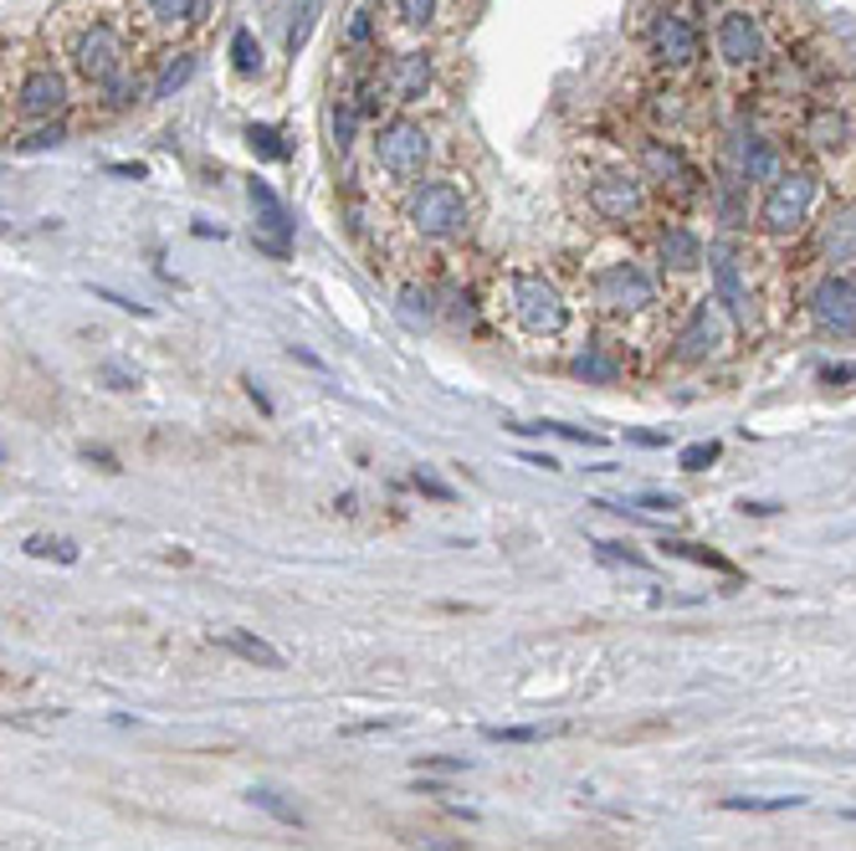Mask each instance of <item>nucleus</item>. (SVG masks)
<instances>
[{
	"mask_svg": "<svg viewBox=\"0 0 856 851\" xmlns=\"http://www.w3.org/2000/svg\"><path fill=\"white\" fill-rule=\"evenodd\" d=\"M62 57H68V68L78 83L114 87L118 78L129 72V32H123L118 16H83L72 26Z\"/></svg>",
	"mask_w": 856,
	"mask_h": 851,
	"instance_id": "f257e3e1",
	"label": "nucleus"
},
{
	"mask_svg": "<svg viewBox=\"0 0 856 851\" xmlns=\"http://www.w3.org/2000/svg\"><path fill=\"white\" fill-rule=\"evenodd\" d=\"M713 57H718V68L739 72H764L774 62V36H770V21L759 5L749 0H728L718 5V21H713Z\"/></svg>",
	"mask_w": 856,
	"mask_h": 851,
	"instance_id": "f03ea898",
	"label": "nucleus"
},
{
	"mask_svg": "<svg viewBox=\"0 0 856 851\" xmlns=\"http://www.w3.org/2000/svg\"><path fill=\"white\" fill-rule=\"evenodd\" d=\"M816 201H821V175L810 165H789L774 185H764V201L754 211L759 232L770 241H795L816 216Z\"/></svg>",
	"mask_w": 856,
	"mask_h": 851,
	"instance_id": "7ed1b4c3",
	"label": "nucleus"
},
{
	"mask_svg": "<svg viewBox=\"0 0 856 851\" xmlns=\"http://www.w3.org/2000/svg\"><path fill=\"white\" fill-rule=\"evenodd\" d=\"M472 221V205H467V190L456 180H416L411 196H405V226L411 236L420 241H456L467 232Z\"/></svg>",
	"mask_w": 856,
	"mask_h": 851,
	"instance_id": "20e7f679",
	"label": "nucleus"
},
{
	"mask_svg": "<svg viewBox=\"0 0 856 851\" xmlns=\"http://www.w3.org/2000/svg\"><path fill=\"white\" fill-rule=\"evenodd\" d=\"M508 314H513V323H519L523 334L555 339L570 323V303H564V293L544 272H513L508 277Z\"/></svg>",
	"mask_w": 856,
	"mask_h": 851,
	"instance_id": "39448f33",
	"label": "nucleus"
},
{
	"mask_svg": "<svg viewBox=\"0 0 856 851\" xmlns=\"http://www.w3.org/2000/svg\"><path fill=\"white\" fill-rule=\"evenodd\" d=\"M370 150H374V165L385 169L390 180L416 185L420 175H426V165H431V134H426V123L411 118V114L385 118V123L374 129Z\"/></svg>",
	"mask_w": 856,
	"mask_h": 851,
	"instance_id": "423d86ee",
	"label": "nucleus"
},
{
	"mask_svg": "<svg viewBox=\"0 0 856 851\" xmlns=\"http://www.w3.org/2000/svg\"><path fill=\"white\" fill-rule=\"evenodd\" d=\"M585 205H590V216L605 221V226H631V221H641L646 216V180H641V169L601 165L585 185Z\"/></svg>",
	"mask_w": 856,
	"mask_h": 851,
	"instance_id": "0eeeda50",
	"label": "nucleus"
},
{
	"mask_svg": "<svg viewBox=\"0 0 856 851\" xmlns=\"http://www.w3.org/2000/svg\"><path fill=\"white\" fill-rule=\"evenodd\" d=\"M637 169H641V180L656 185L671 201H692V196H703V185H708L703 169L688 159V150L671 144V139H662V134H646L637 144Z\"/></svg>",
	"mask_w": 856,
	"mask_h": 851,
	"instance_id": "6e6552de",
	"label": "nucleus"
},
{
	"mask_svg": "<svg viewBox=\"0 0 856 851\" xmlns=\"http://www.w3.org/2000/svg\"><path fill=\"white\" fill-rule=\"evenodd\" d=\"M708 277H713V303L739 329H749V318H754V287H749V262H744V247L734 236H723V241L708 247Z\"/></svg>",
	"mask_w": 856,
	"mask_h": 851,
	"instance_id": "1a4fd4ad",
	"label": "nucleus"
},
{
	"mask_svg": "<svg viewBox=\"0 0 856 851\" xmlns=\"http://www.w3.org/2000/svg\"><path fill=\"white\" fill-rule=\"evenodd\" d=\"M590 293H595V303L610 308V314H646V308L656 303L652 272L641 268V262H631V257L605 262V268L590 277Z\"/></svg>",
	"mask_w": 856,
	"mask_h": 851,
	"instance_id": "9d476101",
	"label": "nucleus"
},
{
	"mask_svg": "<svg viewBox=\"0 0 856 851\" xmlns=\"http://www.w3.org/2000/svg\"><path fill=\"white\" fill-rule=\"evenodd\" d=\"M652 62L667 72H692L703 62V32H698V21L682 16V11H662L652 21Z\"/></svg>",
	"mask_w": 856,
	"mask_h": 851,
	"instance_id": "9b49d317",
	"label": "nucleus"
},
{
	"mask_svg": "<svg viewBox=\"0 0 856 851\" xmlns=\"http://www.w3.org/2000/svg\"><path fill=\"white\" fill-rule=\"evenodd\" d=\"M810 323L831 339L856 334V277L852 272H825L821 283L810 287Z\"/></svg>",
	"mask_w": 856,
	"mask_h": 851,
	"instance_id": "f8f14e48",
	"label": "nucleus"
},
{
	"mask_svg": "<svg viewBox=\"0 0 856 851\" xmlns=\"http://www.w3.org/2000/svg\"><path fill=\"white\" fill-rule=\"evenodd\" d=\"M72 103V87H68V72L51 68V62H32V68L16 78V114L21 118H57L68 114Z\"/></svg>",
	"mask_w": 856,
	"mask_h": 851,
	"instance_id": "ddd939ff",
	"label": "nucleus"
},
{
	"mask_svg": "<svg viewBox=\"0 0 856 851\" xmlns=\"http://www.w3.org/2000/svg\"><path fill=\"white\" fill-rule=\"evenodd\" d=\"M785 169H789V159L780 139L759 134V129H739L734 134V175L744 185H774Z\"/></svg>",
	"mask_w": 856,
	"mask_h": 851,
	"instance_id": "4468645a",
	"label": "nucleus"
},
{
	"mask_svg": "<svg viewBox=\"0 0 856 851\" xmlns=\"http://www.w3.org/2000/svg\"><path fill=\"white\" fill-rule=\"evenodd\" d=\"M431 83H437L431 51H395L385 62V78H380V87H385V98L395 103V108H416V103L431 93Z\"/></svg>",
	"mask_w": 856,
	"mask_h": 851,
	"instance_id": "2eb2a0df",
	"label": "nucleus"
},
{
	"mask_svg": "<svg viewBox=\"0 0 856 851\" xmlns=\"http://www.w3.org/2000/svg\"><path fill=\"white\" fill-rule=\"evenodd\" d=\"M718 350H723V318H718V308H713V298L692 303L688 323L677 329V350L671 354H677L682 365H708Z\"/></svg>",
	"mask_w": 856,
	"mask_h": 851,
	"instance_id": "dca6fc26",
	"label": "nucleus"
},
{
	"mask_svg": "<svg viewBox=\"0 0 856 851\" xmlns=\"http://www.w3.org/2000/svg\"><path fill=\"white\" fill-rule=\"evenodd\" d=\"M795 129H800V139H806V150H816V154H841L856 139L852 134V118L841 114L831 98L806 103V114H800Z\"/></svg>",
	"mask_w": 856,
	"mask_h": 851,
	"instance_id": "f3484780",
	"label": "nucleus"
},
{
	"mask_svg": "<svg viewBox=\"0 0 856 851\" xmlns=\"http://www.w3.org/2000/svg\"><path fill=\"white\" fill-rule=\"evenodd\" d=\"M656 262H662V272L692 277L698 268H708L703 236L692 232V226H662V236H656Z\"/></svg>",
	"mask_w": 856,
	"mask_h": 851,
	"instance_id": "a211bd4d",
	"label": "nucleus"
},
{
	"mask_svg": "<svg viewBox=\"0 0 856 851\" xmlns=\"http://www.w3.org/2000/svg\"><path fill=\"white\" fill-rule=\"evenodd\" d=\"M247 201L257 211V226H262V247L272 257H287V236H293V221H287V205L277 201V190L268 180H252L247 185Z\"/></svg>",
	"mask_w": 856,
	"mask_h": 851,
	"instance_id": "6ab92c4d",
	"label": "nucleus"
},
{
	"mask_svg": "<svg viewBox=\"0 0 856 851\" xmlns=\"http://www.w3.org/2000/svg\"><path fill=\"white\" fill-rule=\"evenodd\" d=\"M216 641L226 651H236L241 662H252V667H272V672L283 667V651L272 647V641H262V636H252V631H221Z\"/></svg>",
	"mask_w": 856,
	"mask_h": 851,
	"instance_id": "aec40b11",
	"label": "nucleus"
},
{
	"mask_svg": "<svg viewBox=\"0 0 856 851\" xmlns=\"http://www.w3.org/2000/svg\"><path fill=\"white\" fill-rule=\"evenodd\" d=\"M723 811H749V816H780V811H800V795H723Z\"/></svg>",
	"mask_w": 856,
	"mask_h": 851,
	"instance_id": "412c9836",
	"label": "nucleus"
},
{
	"mask_svg": "<svg viewBox=\"0 0 856 851\" xmlns=\"http://www.w3.org/2000/svg\"><path fill=\"white\" fill-rule=\"evenodd\" d=\"M195 5L201 0H144V16L159 26V32H180L195 21Z\"/></svg>",
	"mask_w": 856,
	"mask_h": 851,
	"instance_id": "4be33fe9",
	"label": "nucleus"
},
{
	"mask_svg": "<svg viewBox=\"0 0 856 851\" xmlns=\"http://www.w3.org/2000/svg\"><path fill=\"white\" fill-rule=\"evenodd\" d=\"M662 549H667V554H677V559H692V565H708V569H718V575H728V580L739 575V565H734V559H723V554L703 549V544H688V539H667Z\"/></svg>",
	"mask_w": 856,
	"mask_h": 851,
	"instance_id": "5701e85b",
	"label": "nucleus"
},
{
	"mask_svg": "<svg viewBox=\"0 0 856 851\" xmlns=\"http://www.w3.org/2000/svg\"><path fill=\"white\" fill-rule=\"evenodd\" d=\"M247 801L257 805V811H268L272 820H283V826H302V811L293 801H283V795H277V790H268V784H257V790H247Z\"/></svg>",
	"mask_w": 856,
	"mask_h": 851,
	"instance_id": "b1692460",
	"label": "nucleus"
},
{
	"mask_svg": "<svg viewBox=\"0 0 856 851\" xmlns=\"http://www.w3.org/2000/svg\"><path fill=\"white\" fill-rule=\"evenodd\" d=\"M190 78H195V57H190V51H180V57H175V62H169V68L154 78L150 98H175V93H180Z\"/></svg>",
	"mask_w": 856,
	"mask_h": 851,
	"instance_id": "393cba45",
	"label": "nucleus"
},
{
	"mask_svg": "<svg viewBox=\"0 0 856 851\" xmlns=\"http://www.w3.org/2000/svg\"><path fill=\"white\" fill-rule=\"evenodd\" d=\"M231 68L241 72V78H257V72H262V42H257L247 26L231 36Z\"/></svg>",
	"mask_w": 856,
	"mask_h": 851,
	"instance_id": "a878e982",
	"label": "nucleus"
},
{
	"mask_svg": "<svg viewBox=\"0 0 856 851\" xmlns=\"http://www.w3.org/2000/svg\"><path fill=\"white\" fill-rule=\"evenodd\" d=\"M395 16H401V26H411V32H426V26L441 21V0H395Z\"/></svg>",
	"mask_w": 856,
	"mask_h": 851,
	"instance_id": "bb28decb",
	"label": "nucleus"
},
{
	"mask_svg": "<svg viewBox=\"0 0 856 851\" xmlns=\"http://www.w3.org/2000/svg\"><path fill=\"white\" fill-rule=\"evenodd\" d=\"M247 144H252L257 159H287L283 134H277V129H268V123H252V129H247Z\"/></svg>",
	"mask_w": 856,
	"mask_h": 851,
	"instance_id": "cd10ccee",
	"label": "nucleus"
},
{
	"mask_svg": "<svg viewBox=\"0 0 856 851\" xmlns=\"http://www.w3.org/2000/svg\"><path fill=\"white\" fill-rule=\"evenodd\" d=\"M718 441H692V447H682L677 451V468L682 472H708L713 468V462H718Z\"/></svg>",
	"mask_w": 856,
	"mask_h": 851,
	"instance_id": "c85d7f7f",
	"label": "nucleus"
},
{
	"mask_svg": "<svg viewBox=\"0 0 856 851\" xmlns=\"http://www.w3.org/2000/svg\"><path fill=\"white\" fill-rule=\"evenodd\" d=\"M26 554H36V559H62V565H72V559H78V544H68V539L32 534V539H26Z\"/></svg>",
	"mask_w": 856,
	"mask_h": 851,
	"instance_id": "c756f323",
	"label": "nucleus"
},
{
	"mask_svg": "<svg viewBox=\"0 0 856 851\" xmlns=\"http://www.w3.org/2000/svg\"><path fill=\"white\" fill-rule=\"evenodd\" d=\"M354 129H359V108H354V103H334V144L338 150L354 144Z\"/></svg>",
	"mask_w": 856,
	"mask_h": 851,
	"instance_id": "7c9ffc66",
	"label": "nucleus"
},
{
	"mask_svg": "<svg viewBox=\"0 0 856 851\" xmlns=\"http://www.w3.org/2000/svg\"><path fill=\"white\" fill-rule=\"evenodd\" d=\"M574 375H585V380H601V385H616L621 380V369L601 359V354H585V359H574Z\"/></svg>",
	"mask_w": 856,
	"mask_h": 851,
	"instance_id": "2f4dec72",
	"label": "nucleus"
},
{
	"mask_svg": "<svg viewBox=\"0 0 856 851\" xmlns=\"http://www.w3.org/2000/svg\"><path fill=\"white\" fill-rule=\"evenodd\" d=\"M544 734H555V729H483V738H492V744H538Z\"/></svg>",
	"mask_w": 856,
	"mask_h": 851,
	"instance_id": "473e14b6",
	"label": "nucleus"
},
{
	"mask_svg": "<svg viewBox=\"0 0 856 851\" xmlns=\"http://www.w3.org/2000/svg\"><path fill=\"white\" fill-rule=\"evenodd\" d=\"M416 769H437V775H467L472 759H456V754H416Z\"/></svg>",
	"mask_w": 856,
	"mask_h": 851,
	"instance_id": "72a5a7b5",
	"label": "nucleus"
},
{
	"mask_svg": "<svg viewBox=\"0 0 856 851\" xmlns=\"http://www.w3.org/2000/svg\"><path fill=\"white\" fill-rule=\"evenodd\" d=\"M62 139H68V129H62V123H47V129H36L32 139H21L16 150H21V154H32V150H57Z\"/></svg>",
	"mask_w": 856,
	"mask_h": 851,
	"instance_id": "f704fd0d",
	"label": "nucleus"
},
{
	"mask_svg": "<svg viewBox=\"0 0 856 851\" xmlns=\"http://www.w3.org/2000/svg\"><path fill=\"white\" fill-rule=\"evenodd\" d=\"M313 11H319V0H302V21H293V32H287V47L298 51L302 42H308V32H313Z\"/></svg>",
	"mask_w": 856,
	"mask_h": 851,
	"instance_id": "c9c22d12",
	"label": "nucleus"
},
{
	"mask_svg": "<svg viewBox=\"0 0 856 851\" xmlns=\"http://www.w3.org/2000/svg\"><path fill=\"white\" fill-rule=\"evenodd\" d=\"M411 483H416V493H426V498H437V503H452V498H456L452 487L441 483V477H431V472H416Z\"/></svg>",
	"mask_w": 856,
	"mask_h": 851,
	"instance_id": "e433bc0d",
	"label": "nucleus"
},
{
	"mask_svg": "<svg viewBox=\"0 0 856 851\" xmlns=\"http://www.w3.org/2000/svg\"><path fill=\"white\" fill-rule=\"evenodd\" d=\"M631 508H646V513H671V508H677V498H671V493H641Z\"/></svg>",
	"mask_w": 856,
	"mask_h": 851,
	"instance_id": "4c0bfd02",
	"label": "nucleus"
},
{
	"mask_svg": "<svg viewBox=\"0 0 856 851\" xmlns=\"http://www.w3.org/2000/svg\"><path fill=\"white\" fill-rule=\"evenodd\" d=\"M103 380L114 385V390H134L139 375H134V369H123V365H103Z\"/></svg>",
	"mask_w": 856,
	"mask_h": 851,
	"instance_id": "58836bf2",
	"label": "nucleus"
},
{
	"mask_svg": "<svg viewBox=\"0 0 856 851\" xmlns=\"http://www.w3.org/2000/svg\"><path fill=\"white\" fill-rule=\"evenodd\" d=\"M595 549H601V554H605V559H626V565H637V569H646V559H641V554H631V549H626V544H605V539H601V544H595Z\"/></svg>",
	"mask_w": 856,
	"mask_h": 851,
	"instance_id": "ea45409f",
	"label": "nucleus"
},
{
	"mask_svg": "<svg viewBox=\"0 0 856 851\" xmlns=\"http://www.w3.org/2000/svg\"><path fill=\"white\" fill-rule=\"evenodd\" d=\"M739 508H744V513H749V518H774V513H780V508H785V503H770V498H744Z\"/></svg>",
	"mask_w": 856,
	"mask_h": 851,
	"instance_id": "a19ab883",
	"label": "nucleus"
},
{
	"mask_svg": "<svg viewBox=\"0 0 856 851\" xmlns=\"http://www.w3.org/2000/svg\"><path fill=\"white\" fill-rule=\"evenodd\" d=\"M370 32H374V21H370V11H359V16L349 21V42H370Z\"/></svg>",
	"mask_w": 856,
	"mask_h": 851,
	"instance_id": "79ce46f5",
	"label": "nucleus"
},
{
	"mask_svg": "<svg viewBox=\"0 0 856 851\" xmlns=\"http://www.w3.org/2000/svg\"><path fill=\"white\" fill-rule=\"evenodd\" d=\"M821 380H825V385H841V380H856V365H825V369H821Z\"/></svg>",
	"mask_w": 856,
	"mask_h": 851,
	"instance_id": "37998d69",
	"label": "nucleus"
},
{
	"mask_svg": "<svg viewBox=\"0 0 856 851\" xmlns=\"http://www.w3.org/2000/svg\"><path fill=\"white\" fill-rule=\"evenodd\" d=\"M631 441H641V447H662L667 436H652V432H631Z\"/></svg>",
	"mask_w": 856,
	"mask_h": 851,
	"instance_id": "c03bdc74",
	"label": "nucleus"
}]
</instances>
